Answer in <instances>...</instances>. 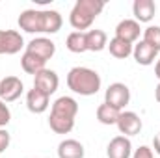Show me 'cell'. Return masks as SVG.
Instances as JSON below:
<instances>
[{
	"mask_svg": "<svg viewBox=\"0 0 160 158\" xmlns=\"http://www.w3.org/2000/svg\"><path fill=\"white\" fill-rule=\"evenodd\" d=\"M19 28L28 34H56L63 19L56 9H24L19 15Z\"/></svg>",
	"mask_w": 160,
	"mask_h": 158,
	"instance_id": "cell-1",
	"label": "cell"
},
{
	"mask_svg": "<svg viewBox=\"0 0 160 158\" xmlns=\"http://www.w3.org/2000/svg\"><path fill=\"white\" fill-rule=\"evenodd\" d=\"M78 114V102L73 97H60L52 102L48 126L56 134H69L75 126V117Z\"/></svg>",
	"mask_w": 160,
	"mask_h": 158,
	"instance_id": "cell-2",
	"label": "cell"
},
{
	"mask_svg": "<svg viewBox=\"0 0 160 158\" xmlns=\"http://www.w3.org/2000/svg\"><path fill=\"white\" fill-rule=\"evenodd\" d=\"M67 87L84 97H91L101 89V77L89 67H73L67 73Z\"/></svg>",
	"mask_w": 160,
	"mask_h": 158,
	"instance_id": "cell-3",
	"label": "cell"
},
{
	"mask_svg": "<svg viewBox=\"0 0 160 158\" xmlns=\"http://www.w3.org/2000/svg\"><path fill=\"white\" fill-rule=\"evenodd\" d=\"M102 9H104L102 0H77V4L69 13V22L77 32H84L93 24V21L102 13Z\"/></svg>",
	"mask_w": 160,
	"mask_h": 158,
	"instance_id": "cell-4",
	"label": "cell"
},
{
	"mask_svg": "<svg viewBox=\"0 0 160 158\" xmlns=\"http://www.w3.org/2000/svg\"><path fill=\"white\" fill-rule=\"evenodd\" d=\"M104 102L108 106H112V108H116V110L121 112L130 102V89L125 84H121V82L110 84L108 89H106V93H104Z\"/></svg>",
	"mask_w": 160,
	"mask_h": 158,
	"instance_id": "cell-5",
	"label": "cell"
},
{
	"mask_svg": "<svg viewBox=\"0 0 160 158\" xmlns=\"http://www.w3.org/2000/svg\"><path fill=\"white\" fill-rule=\"evenodd\" d=\"M24 91V84L19 77H6L0 80V101L13 102L17 101Z\"/></svg>",
	"mask_w": 160,
	"mask_h": 158,
	"instance_id": "cell-6",
	"label": "cell"
},
{
	"mask_svg": "<svg viewBox=\"0 0 160 158\" xmlns=\"http://www.w3.org/2000/svg\"><path fill=\"white\" fill-rule=\"evenodd\" d=\"M24 47V39L17 30H0V54H17Z\"/></svg>",
	"mask_w": 160,
	"mask_h": 158,
	"instance_id": "cell-7",
	"label": "cell"
},
{
	"mask_svg": "<svg viewBox=\"0 0 160 158\" xmlns=\"http://www.w3.org/2000/svg\"><path fill=\"white\" fill-rule=\"evenodd\" d=\"M58 86H60V78H58V75H56V71H52V69H43L39 71L38 75H34V87L36 89H39L43 91L45 95H52V93H56V89H58Z\"/></svg>",
	"mask_w": 160,
	"mask_h": 158,
	"instance_id": "cell-8",
	"label": "cell"
},
{
	"mask_svg": "<svg viewBox=\"0 0 160 158\" xmlns=\"http://www.w3.org/2000/svg\"><path fill=\"white\" fill-rule=\"evenodd\" d=\"M116 125H118V128H119L121 136H127V138L140 134V130H142V126H143L140 116L134 114V112H121L119 119H118Z\"/></svg>",
	"mask_w": 160,
	"mask_h": 158,
	"instance_id": "cell-9",
	"label": "cell"
},
{
	"mask_svg": "<svg viewBox=\"0 0 160 158\" xmlns=\"http://www.w3.org/2000/svg\"><path fill=\"white\" fill-rule=\"evenodd\" d=\"M26 52H32L38 58L48 62L54 56V52H56V45H54V41H50L48 37H36V39H32L26 45Z\"/></svg>",
	"mask_w": 160,
	"mask_h": 158,
	"instance_id": "cell-10",
	"label": "cell"
},
{
	"mask_svg": "<svg viewBox=\"0 0 160 158\" xmlns=\"http://www.w3.org/2000/svg\"><path fill=\"white\" fill-rule=\"evenodd\" d=\"M130 155H132V143L127 136H116L106 147L108 158H130Z\"/></svg>",
	"mask_w": 160,
	"mask_h": 158,
	"instance_id": "cell-11",
	"label": "cell"
},
{
	"mask_svg": "<svg viewBox=\"0 0 160 158\" xmlns=\"http://www.w3.org/2000/svg\"><path fill=\"white\" fill-rule=\"evenodd\" d=\"M140 34H142L140 22H136L134 19H125V21H121L119 24L116 26V37L127 41V43H130V45H132L134 41H138Z\"/></svg>",
	"mask_w": 160,
	"mask_h": 158,
	"instance_id": "cell-12",
	"label": "cell"
},
{
	"mask_svg": "<svg viewBox=\"0 0 160 158\" xmlns=\"http://www.w3.org/2000/svg\"><path fill=\"white\" fill-rule=\"evenodd\" d=\"M132 13L136 22H151L157 13V4L153 0H134Z\"/></svg>",
	"mask_w": 160,
	"mask_h": 158,
	"instance_id": "cell-13",
	"label": "cell"
},
{
	"mask_svg": "<svg viewBox=\"0 0 160 158\" xmlns=\"http://www.w3.org/2000/svg\"><path fill=\"white\" fill-rule=\"evenodd\" d=\"M48 104H50V97L45 95L39 89H30L26 93V108L32 112V114H43L48 110Z\"/></svg>",
	"mask_w": 160,
	"mask_h": 158,
	"instance_id": "cell-14",
	"label": "cell"
},
{
	"mask_svg": "<svg viewBox=\"0 0 160 158\" xmlns=\"http://www.w3.org/2000/svg\"><path fill=\"white\" fill-rule=\"evenodd\" d=\"M132 56H134L136 63H140V65H151L157 60L158 50H155L151 45H147L145 41L142 39L132 47Z\"/></svg>",
	"mask_w": 160,
	"mask_h": 158,
	"instance_id": "cell-15",
	"label": "cell"
},
{
	"mask_svg": "<svg viewBox=\"0 0 160 158\" xmlns=\"http://www.w3.org/2000/svg\"><path fill=\"white\" fill-rule=\"evenodd\" d=\"M84 145L77 140H63L58 145V158H84Z\"/></svg>",
	"mask_w": 160,
	"mask_h": 158,
	"instance_id": "cell-16",
	"label": "cell"
},
{
	"mask_svg": "<svg viewBox=\"0 0 160 158\" xmlns=\"http://www.w3.org/2000/svg\"><path fill=\"white\" fill-rule=\"evenodd\" d=\"M108 47V36L104 30H89L86 32V48L91 52H101Z\"/></svg>",
	"mask_w": 160,
	"mask_h": 158,
	"instance_id": "cell-17",
	"label": "cell"
},
{
	"mask_svg": "<svg viewBox=\"0 0 160 158\" xmlns=\"http://www.w3.org/2000/svg\"><path fill=\"white\" fill-rule=\"evenodd\" d=\"M45 65H47L45 60H41L36 54L24 50V54H22V58H21V67H22L24 73H28V75H38L39 71L45 69Z\"/></svg>",
	"mask_w": 160,
	"mask_h": 158,
	"instance_id": "cell-18",
	"label": "cell"
},
{
	"mask_svg": "<svg viewBox=\"0 0 160 158\" xmlns=\"http://www.w3.org/2000/svg\"><path fill=\"white\" fill-rule=\"evenodd\" d=\"M132 47H134V45H130V43H127V41L119 39V37H114V39H110V43H108L110 54H112L114 58H118V60L128 58V56L132 54Z\"/></svg>",
	"mask_w": 160,
	"mask_h": 158,
	"instance_id": "cell-19",
	"label": "cell"
},
{
	"mask_svg": "<svg viewBox=\"0 0 160 158\" xmlns=\"http://www.w3.org/2000/svg\"><path fill=\"white\" fill-rule=\"evenodd\" d=\"M65 47L67 50L75 52V54H82L86 52V32H71L65 39Z\"/></svg>",
	"mask_w": 160,
	"mask_h": 158,
	"instance_id": "cell-20",
	"label": "cell"
},
{
	"mask_svg": "<svg viewBox=\"0 0 160 158\" xmlns=\"http://www.w3.org/2000/svg\"><path fill=\"white\" fill-rule=\"evenodd\" d=\"M119 114H121L119 110L108 106L106 102H102V104L97 108V119H99V123H102V125H116L118 119H119Z\"/></svg>",
	"mask_w": 160,
	"mask_h": 158,
	"instance_id": "cell-21",
	"label": "cell"
},
{
	"mask_svg": "<svg viewBox=\"0 0 160 158\" xmlns=\"http://www.w3.org/2000/svg\"><path fill=\"white\" fill-rule=\"evenodd\" d=\"M143 41L155 50H160V26H147L143 30Z\"/></svg>",
	"mask_w": 160,
	"mask_h": 158,
	"instance_id": "cell-22",
	"label": "cell"
},
{
	"mask_svg": "<svg viewBox=\"0 0 160 158\" xmlns=\"http://www.w3.org/2000/svg\"><path fill=\"white\" fill-rule=\"evenodd\" d=\"M9 121H11V112L8 108V104L4 101H0V128H4Z\"/></svg>",
	"mask_w": 160,
	"mask_h": 158,
	"instance_id": "cell-23",
	"label": "cell"
},
{
	"mask_svg": "<svg viewBox=\"0 0 160 158\" xmlns=\"http://www.w3.org/2000/svg\"><path fill=\"white\" fill-rule=\"evenodd\" d=\"M9 141H11V136L6 128H0V155L9 147Z\"/></svg>",
	"mask_w": 160,
	"mask_h": 158,
	"instance_id": "cell-24",
	"label": "cell"
},
{
	"mask_svg": "<svg viewBox=\"0 0 160 158\" xmlns=\"http://www.w3.org/2000/svg\"><path fill=\"white\" fill-rule=\"evenodd\" d=\"M132 158H155V156H153V149H149L147 145H142V147L136 149Z\"/></svg>",
	"mask_w": 160,
	"mask_h": 158,
	"instance_id": "cell-25",
	"label": "cell"
},
{
	"mask_svg": "<svg viewBox=\"0 0 160 158\" xmlns=\"http://www.w3.org/2000/svg\"><path fill=\"white\" fill-rule=\"evenodd\" d=\"M153 149L157 151V155H160V132L153 138Z\"/></svg>",
	"mask_w": 160,
	"mask_h": 158,
	"instance_id": "cell-26",
	"label": "cell"
},
{
	"mask_svg": "<svg viewBox=\"0 0 160 158\" xmlns=\"http://www.w3.org/2000/svg\"><path fill=\"white\" fill-rule=\"evenodd\" d=\"M155 77L160 80V58H158V62H157V65H155Z\"/></svg>",
	"mask_w": 160,
	"mask_h": 158,
	"instance_id": "cell-27",
	"label": "cell"
},
{
	"mask_svg": "<svg viewBox=\"0 0 160 158\" xmlns=\"http://www.w3.org/2000/svg\"><path fill=\"white\" fill-rule=\"evenodd\" d=\"M155 99H157V101L160 102V82H158V86L155 87Z\"/></svg>",
	"mask_w": 160,
	"mask_h": 158,
	"instance_id": "cell-28",
	"label": "cell"
}]
</instances>
